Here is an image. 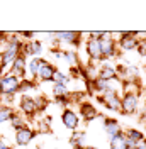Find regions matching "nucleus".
<instances>
[{
    "mask_svg": "<svg viewBox=\"0 0 146 149\" xmlns=\"http://www.w3.org/2000/svg\"><path fill=\"white\" fill-rule=\"evenodd\" d=\"M116 42L119 51H134L138 49L141 39H139V34L134 31H124L119 34V39H116Z\"/></svg>",
    "mask_w": 146,
    "mask_h": 149,
    "instance_id": "f257e3e1",
    "label": "nucleus"
},
{
    "mask_svg": "<svg viewBox=\"0 0 146 149\" xmlns=\"http://www.w3.org/2000/svg\"><path fill=\"white\" fill-rule=\"evenodd\" d=\"M19 85H20V78L14 76V74H4L0 76V95L2 97H12L19 92Z\"/></svg>",
    "mask_w": 146,
    "mask_h": 149,
    "instance_id": "f03ea898",
    "label": "nucleus"
},
{
    "mask_svg": "<svg viewBox=\"0 0 146 149\" xmlns=\"http://www.w3.org/2000/svg\"><path fill=\"white\" fill-rule=\"evenodd\" d=\"M97 100H99L100 103H104L105 109L121 113V95L117 93L116 88H110V90H107V92L100 93V95L97 97Z\"/></svg>",
    "mask_w": 146,
    "mask_h": 149,
    "instance_id": "7ed1b4c3",
    "label": "nucleus"
},
{
    "mask_svg": "<svg viewBox=\"0 0 146 149\" xmlns=\"http://www.w3.org/2000/svg\"><path fill=\"white\" fill-rule=\"evenodd\" d=\"M138 107H139V95H136V92H124V95L121 97V113L133 115L138 112Z\"/></svg>",
    "mask_w": 146,
    "mask_h": 149,
    "instance_id": "20e7f679",
    "label": "nucleus"
},
{
    "mask_svg": "<svg viewBox=\"0 0 146 149\" xmlns=\"http://www.w3.org/2000/svg\"><path fill=\"white\" fill-rule=\"evenodd\" d=\"M100 49H102V59H110V58H116L117 56V53H119L117 42L112 37V34L107 32L100 39Z\"/></svg>",
    "mask_w": 146,
    "mask_h": 149,
    "instance_id": "39448f33",
    "label": "nucleus"
},
{
    "mask_svg": "<svg viewBox=\"0 0 146 149\" xmlns=\"http://www.w3.org/2000/svg\"><path fill=\"white\" fill-rule=\"evenodd\" d=\"M51 37H55L60 42H68V44H73V46H80V42H82V32H78V31L51 32Z\"/></svg>",
    "mask_w": 146,
    "mask_h": 149,
    "instance_id": "423d86ee",
    "label": "nucleus"
},
{
    "mask_svg": "<svg viewBox=\"0 0 146 149\" xmlns=\"http://www.w3.org/2000/svg\"><path fill=\"white\" fill-rule=\"evenodd\" d=\"M10 74H14V76H17V78H22V76H26L27 73V58L26 56L20 54L12 61V65H10Z\"/></svg>",
    "mask_w": 146,
    "mask_h": 149,
    "instance_id": "0eeeda50",
    "label": "nucleus"
},
{
    "mask_svg": "<svg viewBox=\"0 0 146 149\" xmlns=\"http://www.w3.org/2000/svg\"><path fill=\"white\" fill-rule=\"evenodd\" d=\"M56 73V66L49 61H46L41 58V65H39V73H37V80L39 81H53Z\"/></svg>",
    "mask_w": 146,
    "mask_h": 149,
    "instance_id": "6e6552de",
    "label": "nucleus"
},
{
    "mask_svg": "<svg viewBox=\"0 0 146 149\" xmlns=\"http://www.w3.org/2000/svg\"><path fill=\"white\" fill-rule=\"evenodd\" d=\"M85 53L88 54L92 63H99V61H102L100 41H97V39H88V41L85 42Z\"/></svg>",
    "mask_w": 146,
    "mask_h": 149,
    "instance_id": "1a4fd4ad",
    "label": "nucleus"
},
{
    "mask_svg": "<svg viewBox=\"0 0 146 149\" xmlns=\"http://www.w3.org/2000/svg\"><path fill=\"white\" fill-rule=\"evenodd\" d=\"M19 109L22 113H26L27 117H34L37 113V105H36V100L32 98V97H29V95H22L20 97V102H19Z\"/></svg>",
    "mask_w": 146,
    "mask_h": 149,
    "instance_id": "9d476101",
    "label": "nucleus"
},
{
    "mask_svg": "<svg viewBox=\"0 0 146 149\" xmlns=\"http://www.w3.org/2000/svg\"><path fill=\"white\" fill-rule=\"evenodd\" d=\"M61 122H63V125L66 129L73 130V132L78 129V125H80V119H78V115L72 109H65L63 110V113H61Z\"/></svg>",
    "mask_w": 146,
    "mask_h": 149,
    "instance_id": "9b49d317",
    "label": "nucleus"
},
{
    "mask_svg": "<svg viewBox=\"0 0 146 149\" xmlns=\"http://www.w3.org/2000/svg\"><path fill=\"white\" fill-rule=\"evenodd\" d=\"M36 137V132L31 129V127H24V129H19V130H15V144L17 146H20V148H24V146H27L31 141Z\"/></svg>",
    "mask_w": 146,
    "mask_h": 149,
    "instance_id": "f8f14e48",
    "label": "nucleus"
},
{
    "mask_svg": "<svg viewBox=\"0 0 146 149\" xmlns=\"http://www.w3.org/2000/svg\"><path fill=\"white\" fill-rule=\"evenodd\" d=\"M41 53H43V42L37 41V39H32V41H29L26 44H22V54L26 56V58H27V56L37 58Z\"/></svg>",
    "mask_w": 146,
    "mask_h": 149,
    "instance_id": "ddd939ff",
    "label": "nucleus"
},
{
    "mask_svg": "<svg viewBox=\"0 0 146 149\" xmlns=\"http://www.w3.org/2000/svg\"><path fill=\"white\" fill-rule=\"evenodd\" d=\"M80 113H82V117H83V120L85 122H92V120H95V119L99 117L97 109H95L92 103H88V102H82L80 103Z\"/></svg>",
    "mask_w": 146,
    "mask_h": 149,
    "instance_id": "4468645a",
    "label": "nucleus"
},
{
    "mask_svg": "<svg viewBox=\"0 0 146 149\" xmlns=\"http://www.w3.org/2000/svg\"><path fill=\"white\" fill-rule=\"evenodd\" d=\"M100 80H107V81H114V80H119V74H117V70L110 65H100L99 68V76Z\"/></svg>",
    "mask_w": 146,
    "mask_h": 149,
    "instance_id": "2eb2a0df",
    "label": "nucleus"
},
{
    "mask_svg": "<svg viewBox=\"0 0 146 149\" xmlns=\"http://www.w3.org/2000/svg\"><path fill=\"white\" fill-rule=\"evenodd\" d=\"M104 129H105V134H107V137L112 139L114 136H117L119 132H121V124H119L116 119H110V117H105L104 119Z\"/></svg>",
    "mask_w": 146,
    "mask_h": 149,
    "instance_id": "dca6fc26",
    "label": "nucleus"
},
{
    "mask_svg": "<svg viewBox=\"0 0 146 149\" xmlns=\"http://www.w3.org/2000/svg\"><path fill=\"white\" fill-rule=\"evenodd\" d=\"M110 142V149H129L128 142H126V134L124 130H121L117 136H114L112 139H109Z\"/></svg>",
    "mask_w": 146,
    "mask_h": 149,
    "instance_id": "f3484780",
    "label": "nucleus"
},
{
    "mask_svg": "<svg viewBox=\"0 0 146 149\" xmlns=\"http://www.w3.org/2000/svg\"><path fill=\"white\" fill-rule=\"evenodd\" d=\"M85 139H87V136H85V132H73L72 137H70V144H72L75 149H85Z\"/></svg>",
    "mask_w": 146,
    "mask_h": 149,
    "instance_id": "a211bd4d",
    "label": "nucleus"
},
{
    "mask_svg": "<svg viewBox=\"0 0 146 149\" xmlns=\"http://www.w3.org/2000/svg\"><path fill=\"white\" fill-rule=\"evenodd\" d=\"M39 65H41V58H32L27 65V71L31 74V81L37 80V73H39Z\"/></svg>",
    "mask_w": 146,
    "mask_h": 149,
    "instance_id": "6ab92c4d",
    "label": "nucleus"
},
{
    "mask_svg": "<svg viewBox=\"0 0 146 149\" xmlns=\"http://www.w3.org/2000/svg\"><path fill=\"white\" fill-rule=\"evenodd\" d=\"M61 58H63L65 61H68L72 68H75L77 65H80V59H78V54L75 53V51H61Z\"/></svg>",
    "mask_w": 146,
    "mask_h": 149,
    "instance_id": "aec40b11",
    "label": "nucleus"
},
{
    "mask_svg": "<svg viewBox=\"0 0 146 149\" xmlns=\"http://www.w3.org/2000/svg\"><path fill=\"white\" fill-rule=\"evenodd\" d=\"M124 134H126V137H128L129 141H133L134 144H136V142H139V141L146 139L145 134H143L141 130H138V129H126V130H124Z\"/></svg>",
    "mask_w": 146,
    "mask_h": 149,
    "instance_id": "412c9836",
    "label": "nucleus"
},
{
    "mask_svg": "<svg viewBox=\"0 0 146 149\" xmlns=\"http://www.w3.org/2000/svg\"><path fill=\"white\" fill-rule=\"evenodd\" d=\"M15 115V112L14 109H10V107H0V124H4V122L7 120H12V117Z\"/></svg>",
    "mask_w": 146,
    "mask_h": 149,
    "instance_id": "4be33fe9",
    "label": "nucleus"
},
{
    "mask_svg": "<svg viewBox=\"0 0 146 149\" xmlns=\"http://www.w3.org/2000/svg\"><path fill=\"white\" fill-rule=\"evenodd\" d=\"M53 81L58 85H65V86H68L70 85V76L68 74H65L63 71H60V70H56V73H55V78H53Z\"/></svg>",
    "mask_w": 146,
    "mask_h": 149,
    "instance_id": "5701e85b",
    "label": "nucleus"
},
{
    "mask_svg": "<svg viewBox=\"0 0 146 149\" xmlns=\"http://www.w3.org/2000/svg\"><path fill=\"white\" fill-rule=\"evenodd\" d=\"M10 124H12V127H14L15 130L27 127V122L24 120L22 117H19V115H14V117H12V120H10Z\"/></svg>",
    "mask_w": 146,
    "mask_h": 149,
    "instance_id": "b1692460",
    "label": "nucleus"
},
{
    "mask_svg": "<svg viewBox=\"0 0 146 149\" xmlns=\"http://www.w3.org/2000/svg\"><path fill=\"white\" fill-rule=\"evenodd\" d=\"M34 86H36V83H34V81H31V80H20L19 92L24 95V92H26V90H31V88H34Z\"/></svg>",
    "mask_w": 146,
    "mask_h": 149,
    "instance_id": "393cba45",
    "label": "nucleus"
},
{
    "mask_svg": "<svg viewBox=\"0 0 146 149\" xmlns=\"http://www.w3.org/2000/svg\"><path fill=\"white\" fill-rule=\"evenodd\" d=\"M138 53L141 56H146V41L145 39H141V42H139V46H138Z\"/></svg>",
    "mask_w": 146,
    "mask_h": 149,
    "instance_id": "a878e982",
    "label": "nucleus"
},
{
    "mask_svg": "<svg viewBox=\"0 0 146 149\" xmlns=\"http://www.w3.org/2000/svg\"><path fill=\"white\" fill-rule=\"evenodd\" d=\"M105 34H107V32H90L88 36H90V39H97V41H100Z\"/></svg>",
    "mask_w": 146,
    "mask_h": 149,
    "instance_id": "bb28decb",
    "label": "nucleus"
},
{
    "mask_svg": "<svg viewBox=\"0 0 146 149\" xmlns=\"http://www.w3.org/2000/svg\"><path fill=\"white\" fill-rule=\"evenodd\" d=\"M133 149H146V139H143V141H139V142H136Z\"/></svg>",
    "mask_w": 146,
    "mask_h": 149,
    "instance_id": "cd10ccee",
    "label": "nucleus"
},
{
    "mask_svg": "<svg viewBox=\"0 0 146 149\" xmlns=\"http://www.w3.org/2000/svg\"><path fill=\"white\" fill-rule=\"evenodd\" d=\"M19 36L27 37V39H31V41H32V37H34V32H27V31H26V32H19Z\"/></svg>",
    "mask_w": 146,
    "mask_h": 149,
    "instance_id": "c85d7f7f",
    "label": "nucleus"
},
{
    "mask_svg": "<svg viewBox=\"0 0 146 149\" xmlns=\"http://www.w3.org/2000/svg\"><path fill=\"white\" fill-rule=\"evenodd\" d=\"M51 53H53V56H55L56 59H60V58H61V51H58V49H53Z\"/></svg>",
    "mask_w": 146,
    "mask_h": 149,
    "instance_id": "c756f323",
    "label": "nucleus"
},
{
    "mask_svg": "<svg viewBox=\"0 0 146 149\" xmlns=\"http://www.w3.org/2000/svg\"><path fill=\"white\" fill-rule=\"evenodd\" d=\"M5 146H7V144H5V142H4V141L0 139V149H4V148H5Z\"/></svg>",
    "mask_w": 146,
    "mask_h": 149,
    "instance_id": "7c9ffc66",
    "label": "nucleus"
},
{
    "mask_svg": "<svg viewBox=\"0 0 146 149\" xmlns=\"http://www.w3.org/2000/svg\"><path fill=\"white\" fill-rule=\"evenodd\" d=\"M85 149H99V148H95V146H87Z\"/></svg>",
    "mask_w": 146,
    "mask_h": 149,
    "instance_id": "2f4dec72",
    "label": "nucleus"
},
{
    "mask_svg": "<svg viewBox=\"0 0 146 149\" xmlns=\"http://www.w3.org/2000/svg\"><path fill=\"white\" fill-rule=\"evenodd\" d=\"M4 149H12V148H10V146H5V148H4Z\"/></svg>",
    "mask_w": 146,
    "mask_h": 149,
    "instance_id": "473e14b6",
    "label": "nucleus"
},
{
    "mask_svg": "<svg viewBox=\"0 0 146 149\" xmlns=\"http://www.w3.org/2000/svg\"><path fill=\"white\" fill-rule=\"evenodd\" d=\"M145 41H146V39H145Z\"/></svg>",
    "mask_w": 146,
    "mask_h": 149,
    "instance_id": "72a5a7b5",
    "label": "nucleus"
}]
</instances>
